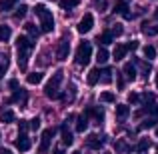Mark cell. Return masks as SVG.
Returning <instances> with one entry per match:
<instances>
[{"label":"cell","instance_id":"25","mask_svg":"<svg viewBox=\"0 0 158 154\" xmlns=\"http://www.w3.org/2000/svg\"><path fill=\"white\" fill-rule=\"evenodd\" d=\"M14 118H16V116H14L12 110H2V112H0V122H4V124H10Z\"/></svg>","mask_w":158,"mask_h":154},{"label":"cell","instance_id":"38","mask_svg":"<svg viewBox=\"0 0 158 154\" xmlns=\"http://www.w3.org/2000/svg\"><path fill=\"white\" fill-rule=\"evenodd\" d=\"M142 100L146 102V104H150V102H154V100H156V96H154L152 92H144V94H142Z\"/></svg>","mask_w":158,"mask_h":154},{"label":"cell","instance_id":"13","mask_svg":"<svg viewBox=\"0 0 158 154\" xmlns=\"http://www.w3.org/2000/svg\"><path fill=\"white\" fill-rule=\"evenodd\" d=\"M28 100V90H16V92H12V98H10V102H20V104H26Z\"/></svg>","mask_w":158,"mask_h":154},{"label":"cell","instance_id":"29","mask_svg":"<svg viewBox=\"0 0 158 154\" xmlns=\"http://www.w3.org/2000/svg\"><path fill=\"white\" fill-rule=\"evenodd\" d=\"M112 74H114V72H112L110 66H108V68H104V70H100V80H102V82H110V80H112Z\"/></svg>","mask_w":158,"mask_h":154},{"label":"cell","instance_id":"35","mask_svg":"<svg viewBox=\"0 0 158 154\" xmlns=\"http://www.w3.org/2000/svg\"><path fill=\"white\" fill-rule=\"evenodd\" d=\"M26 32L32 36V38H36V36H38V28H36L34 24H26Z\"/></svg>","mask_w":158,"mask_h":154},{"label":"cell","instance_id":"18","mask_svg":"<svg viewBox=\"0 0 158 154\" xmlns=\"http://www.w3.org/2000/svg\"><path fill=\"white\" fill-rule=\"evenodd\" d=\"M156 126H158V120H156V116H150V118L142 120V124L138 126V130H148V128H156Z\"/></svg>","mask_w":158,"mask_h":154},{"label":"cell","instance_id":"30","mask_svg":"<svg viewBox=\"0 0 158 154\" xmlns=\"http://www.w3.org/2000/svg\"><path fill=\"white\" fill-rule=\"evenodd\" d=\"M148 148H150V140H148V138H142V140L138 142V146H136V150L142 154V152H146Z\"/></svg>","mask_w":158,"mask_h":154},{"label":"cell","instance_id":"22","mask_svg":"<svg viewBox=\"0 0 158 154\" xmlns=\"http://www.w3.org/2000/svg\"><path fill=\"white\" fill-rule=\"evenodd\" d=\"M58 6L62 10H72V8L78 6V0H58Z\"/></svg>","mask_w":158,"mask_h":154},{"label":"cell","instance_id":"19","mask_svg":"<svg viewBox=\"0 0 158 154\" xmlns=\"http://www.w3.org/2000/svg\"><path fill=\"white\" fill-rule=\"evenodd\" d=\"M122 74H126V78H128V80H136V68H134V64H132V62L124 64Z\"/></svg>","mask_w":158,"mask_h":154},{"label":"cell","instance_id":"15","mask_svg":"<svg viewBox=\"0 0 158 154\" xmlns=\"http://www.w3.org/2000/svg\"><path fill=\"white\" fill-rule=\"evenodd\" d=\"M86 82L90 86H94L96 82H100V68H92L88 74H86Z\"/></svg>","mask_w":158,"mask_h":154},{"label":"cell","instance_id":"45","mask_svg":"<svg viewBox=\"0 0 158 154\" xmlns=\"http://www.w3.org/2000/svg\"><path fill=\"white\" fill-rule=\"evenodd\" d=\"M116 84H118V88H120V90L124 88V74H118V82H116Z\"/></svg>","mask_w":158,"mask_h":154},{"label":"cell","instance_id":"11","mask_svg":"<svg viewBox=\"0 0 158 154\" xmlns=\"http://www.w3.org/2000/svg\"><path fill=\"white\" fill-rule=\"evenodd\" d=\"M86 144H88V148H92V150H100V148L104 146V138L98 136V134H92V136H88Z\"/></svg>","mask_w":158,"mask_h":154},{"label":"cell","instance_id":"42","mask_svg":"<svg viewBox=\"0 0 158 154\" xmlns=\"http://www.w3.org/2000/svg\"><path fill=\"white\" fill-rule=\"evenodd\" d=\"M8 88H10L12 92H16V90H18V80H16V78H12V80H8Z\"/></svg>","mask_w":158,"mask_h":154},{"label":"cell","instance_id":"3","mask_svg":"<svg viewBox=\"0 0 158 154\" xmlns=\"http://www.w3.org/2000/svg\"><path fill=\"white\" fill-rule=\"evenodd\" d=\"M62 78H64V72H62V70H56V72L52 74V78L44 84V94H46L48 98H52V100L58 98V88H60Z\"/></svg>","mask_w":158,"mask_h":154},{"label":"cell","instance_id":"2","mask_svg":"<svg viewBox=\"0 0 158 154\" xmlns=\"http://www.w3.org/2000/svg\"><path fill=\"white\" fill-rule=\"evenodd\" d=\"M34 14L38 16V20H40V30L42 32H52L54 30V18H52V12L48 10L44 4H36L34 6Z\"/></svg>","mask_w":158,"mask_h":154},{"label":"cell","instance_id":"49","mask_svg":"<svg viewBox=\"0 0 158 154\" xmlns=\"http://www.w3.org/2000/svg\"><path fill=\"white\" fill-rule=\"evenodd\" d=\"M154 18L158 20V8H156V10H154Z\"/></svg>","mask_w":158,"mask_h":154},{"label":"cell","instance_id":"46","mask_svg":"<svg viewBox=\"0 0 158 154\" xmlns=\"http://www.w3.org/2000/svg\"><path fill=\"white\" fill-rule=\"evenodd\" d=\"M136 48H138V42H136V40L128 42V50H136Z\"/></svg>","mask_w":158,"mask_h":154},{"label":"cell","instance_id":"31","mask_svg":"<svg viewBox=\"0 0 158 154\" xmlns=\"http://www.w3.org/2000/svg\"><path fill=\"white\" fill-rule=\"evenodd\" d=\"M144 56L148 58V60H152V58H156V48L154 46H150V44H148V46H144Z\"/></svg>","mask_w":158,"mask_h":154},{"label":"cell","instance_id":"32","mask_svg":"<svg viewBox=\"0 0 158 154\" xmlns=\"http://www.w3.org/2000/svg\"><path fill=\"white\" fill-rule=\"evenodd\" d=\"M92 118H94V122H96V124H102V122H104V112H102V108H96V110H94Z\"/></svg>","mask_w":158,"mask_h":154},{"label":"cell","instance_id":"17","mask_svg":"<svg viewBox=\"0 0 158 154\" xmlns=\"http://www.w3.org/2000/svg\"><path fill=\"white\" fill-rule=\"evenodd\" d=\"M62 142H64V146H70V144L74 142V136H72V132L66 128V124H62Z\"/></svg>","mask_w":158,"mask_h":154},{"label":"cell","instance_id":"26","mask_svg":"<svg viewBox=\"0 0 158 154\" xmlns=\"http://www.w3.org/2000/svg\"><path fill=\"white\" fill-rule=\"evenodd\" d=\"M10 36H12L10 26H0V42H8Z\"/></svg>","mask_w":158,"mask_h":154},{"label":"cell","instance_id":"41","mask_svg":"<svg viewBox=\"0 0 158 154\" xmlns=\"http://www.w3.org/2000/svg\"><path fill=\"white\" fill-rule=\"evenodd\" d=\"M18 130H20V134H26V130H28V122L26 120H20L18 122Z\"/></svg>","mask_w":158,"mask_h":154},{"label":"cell","instance_id":"51","mask_svg":"<svg viewBox=\"0 0 158 154\" xmlns=\"http://www.w3.org/2000/svg\"><path fill=\"white\" fill-rule=\"evenodd\" d=\"M156 138H158V126H156Z\"/></svg>","mask_w":158,"mask_h":154},{"label":"cell","instance_id":"48","mask_svg":"<svg viewBox=\"0 0 158 154\" xmlns=\"http://www.w3.org/2000/svg\"><path fill=\"white\" fill-rule=\"evenodd\" d=\"M54 154H66L64 150H60V148H56V150H54Z\"/></svg>","mask_w":158,"mask_h":154},{"label":"cell","instance_id":"24","mask_svg":"<svg viewBox=\"0 0 158 154\" xmlns=\"http://www.w3.org/2000/svg\"><path fill=\"white\" fill-rule=\"evenodd\" d=\"M8 66H10V60H8V56H6V54H0V78L6 74Z\"/></svg>","mask_w":158,"mask_h":154},{"label":"cell","instance_id":"53","mask_svg":"<svg viewBox=\"0 0 158 154\" xmlns=\"http://www.w3.org/2000/svg\"><path fill=\"white\" fill-rule=\"evenodd\" d=\"M12 2H16V0H12Z\"/></svg>","mask_w":158,"mask_h":154},{"label":"cell","instance_id":"23","mask_svg":"<svg viewBox=\"0 0 158 154\" xmlns=\"http://www.w3.org/2000/svg\"><path fill=\"white\" fill-rule=\"evenodd\" d=\"M142 30H144V34H148V36L158 34V22H156V24H148V22H144V24H142Z\"/></svg>","mask_w":158,"mask_h":154},{"label":"cell","instance_id":"44","mask_svg":"<svg viewBox=\"0 0 158 154\" xmlns=\"http://www.w3.org/2000/svg\"><path fill=\"white\" fill-rule=\"evenodd\" d=\"M94 6H96L98 10H104V6H106V0H94Z\"/></svg>","mask_w":158,"mask_h":154},{"label":"cell","instance_id":"14","mask_svg":"<svg viewBox=\"0 0 158 154\" xmlns=\"http://www.w3.org/2000/svg\"><path fill=\"white\" fill-rule=\"evenodd\" d=\"M128 116H130V106H126V104H118V106H116V118H118V120H126Z\"/></svg>","mask_w":158,"mask_h":154},{"label":"cell","instance_id":"20","mask_svg":"<svg viewBox=\"0 0 158 154\" xmlns=\"http://www.w3.org/2000/svg\"><path fill=\"white\" fill-rule=\"evenodd\" d=\"M108 58H110V52H108L106 48H100V50L96 52V62L98 64H106Z\"/></svg>","mask_w":158,"mask_h":154},{"label":"cell","instance_id":"16","mask_svg":"<svg viewBox=\"0 0 158 154\" xmlns=\"http://www.w3.org/2000/svg\"><path fill=\"white\" fill-rule=\"evenodd\" d=\"M42 78H44L42 72H30V74H26V82H28V84H32V86L40 84V82H42Z\"/></svg>","mask_w":158,"mask_h":154},{"label":"cell","instance_id":"12","mask_svg":"<svg viewBox=\"0 0 158 154\" xmlns=\"http://www.w3.org/2000/svg\"><path fill=\"white\" fill-rule=\"evenodd\" d=\"M114 12H116V14H122V16H128V18H130V12H128V0H116Z\"/></svg>","mask_w":158,"mask_h":154},{"label":"cell","instance_id":"39","mask_svg":"<svg viewBox=\"0 0 158 154\" xmlns=\"http://www.w3.org/2000/svg\"><path fill=\"white\" fill-rule=\"evenodd\" d=\"M136 64H140V70L144 72V76L150 72V64H148V62H140V60H136Z\"/></svg>","mask_w":158,"mask_h":154},{"label":"cell","instance_id":"7","mask_svg":"<svg viewBox=\"0 0 158 154\" xmlns=\"http://www.w3.org/2000/svg\"><path fill=\"white\" fill-rule=\"evenodd\" d=\"M70 54V44L66 42V40H60V42L56 44V58L58 60H66Z\"/></svg>","mask_w":158,"mask_h":154},{"label":"cell","instance_id":"5","mask_svg":"<svg viewBox=\"0 0 158 154\" xmlns=\"http://www.w3.org/2000/svg\"><path fill=\"white\" fill-rule=\"evenodd\" d=\"M92 26H94V16L88 12V14H84V16L80 18V22H78V26H76V30L80 32V34H86V32L92 30Z\"/></svg>","mask_w":158,"mask_h":154},{"label":"cell","instance_id":"27","mask_svg":"<svg viewBox=\"0 0 158 154\" xmlns=\"http://www.w3.org/2000/svg\"><path fill=\"white\" fill-rule=\"evenodd\" d=\"M114 100H116L114 92H108V90H104V92L100 94V102H104V104H112Z\"/></svg>","mask_w":158,"mask_h":154},{"label":"cell","instance_id":"8","mask_svg":"<svg viewBox=\"0 0 158 154\" xmlns=\"http://www.w3.org/2000/svg\"><path fill=\"white\" fill-rule=\"evenodd\" d=\"M16 148H18L20 152H28L32 148V140L28 138L26 134H18V138H16Z\"/></svg>","mask_w":158,"mask_h":154},{"label":"cell","instance_id":"28","mask_svg":"<svg viewBox=\"0 0 158 154\" xmlns=\"http://www.w3.org/2000/svg\"><path fill=\"white\" fill-rule=\"evenodd\" d=\"M96 40H98V42H100V44H112V40H114V36H112L110 32L106 30V32H102V34L98 36Z\"/></svg>","mask_w":158,"mask_h":154},{"label":"cell","instance_id":"37","mask_svg":"<svg viewBox=\"0 0 158 154\" xmlns=\"http://www.w3.org/2000/svg\"><path fill=\"white\" fill-rule=\"evenodd\" d=\"M26 12H28V8L26 6H18V8H16V18H24V16H26Z\"/></svg>","mask_w":158,"mask_h":154},{"label":"cell","instance_id":"52","mask_svg":"<svg viewBox=\"0 0 158 154\" xmlns=\"http://www.w3.org/2000/svg\"><path fill=\"white\" fill-rule=\"evenodd\" d=\"M74 154H80V152H74Z\"/></svg>","mask_w":158,"mask_h":154},{"label":"cell","instance_id":"50","mask_svg":"<svg viewBox=\"0 0 158 154\" xmlns=\"http://www.w3.org/2000/svg\"><path fill=\"white\" fill-rule=\"evenodd\" d=\"M156 88H158V72H156Z\"/></svg>","mask_w":158,"mask_h":154},{"label":"cell","instance_id":"6","mask_svg":"<svg viewBox=\"0 0 158 154\" xmlns=\"http://www.w3.org/2000/svg\"><path fill=\"white\" fill-rule=\"evenodd\" d=\"M56 134V130L54 128H46L44 130V134H42V138H40V146H38V152H46L48 148H50V142H52V136Z\"/></svg>","mask_w":158,"mask_h":154},{"label":"cell","instance_id":"36","mask_svg":"<svg viewBox=\"0 0 158 154\" xmlns=\"http://www.w3.org/2000/svg\"><path fill=\"white\" fill-rule=\"evenodd\" d=\"M114 148H116L118 152H122V150H132V148H130V146H126V142H122V140H118V142L114 144Z\"/></svg>","mask_w":158,"mask_h":154},{"label":"cell","instance_id":"43","mask_svg":"<svg viewBox=\"0 0 158 154\" xmlns=\"http://www.w3.org/2000/svg\"><path fill=\"white\" fill-rule=\"evenodd\" d=\"M30 128H32V130H38V128H40V118H38V116L30 120Z\"/></svg>","mask_w":158,"mask_h":154},{"label":"cell","instance_id":"4","mask_svg":"<svg viewBox=\"0 0 158 154\" xmlns=\"http://www.w3.org/2000/svg\"><path fill=\"white\" fill-rule=\"evenodd\" d=\"M90 58H92V44L88 40H82L76 46V58L74 60H76L78 66H86L90 62Z\"/></svg>","mask_w":158,"mask_h":154},{"label":"cell","instance_id":"40","mask_svg":"<svg viewBox=\"0 0 158 154\" xmlns=\"http://www.w3.org/2000/svg\"><path fill=\"white\" fill-rule=\"evenodd\" d=\"M136 102H140V96L136 92H130L128 94V104H136Z\"/></svg>","mask_w":158,"mask_h":154},{"label":"cell","instance_id":"34","mask_svg":"<svg viewBox=\"0 0 158 154\" xmlns=\"http://www.w3.org/2000/svg\"><path fill=\"white\" fill-rule=\"evenodd\" d=\"M122 32H124V26H122V24H114V26L110 28V34L114 36V38H116V36H120Z\"/></svg>","mask_w":158,"mask_h":154},{"label":"cell","instance_id":"10","mask_svg":"<svg viewBox=\"0 0 158 154\" xmlns=\"http://www.w3.org/2000/svg\"><path fill=\"white\" fill-rule=\"evenodd\" d=\"M144 114H150V116H158V106H156V102H150V104H144L142 108H140L138 112H136V116H144Z\"/></svg>","mask_w":158,"mask_h":154},{"label":"cell","instance_id":"47","mask_svg":"<svg viewBox=\"0 0 158 154\" xmlns=\"http://www.w3.org/2000/svg\"><path fill=\"white\" fill-rule=\"evenodd\" d=\"M0 154H12V152L8 150V148H2V150H0Z\"/></svg>","mask_w":158,"mask_h":154},{"label":"cell","instance_id":"9","mask_svg":"<svg viewBox=\"0 0 158 154\" xmlns=\"http://www.w3.org/2000/svg\"><path fill=\"white\" fill-rule=\"evenodd\" d=\"M130 52L128 50V44H116L114 46V50H112V58H114L116 62H120V60H124V56Z\"/></svg>","mask_w":158,"mask_h":154},{"label":"cell","instance_id":"1","mask_svg":"<svg viewBox=\"0 0 158 154\" xmlns=\"http://www.w3.org/2000/svg\"><path fill=\"white\" fill-rule=\"evenodd\" d=\"M32 48H34V44H32L30 38H26V36H18V38H16V50H18L20 70H26V60H28V56H30Z\"/></svg>","mask_w":158,"mask_h":154},{"label":"cell","instance_id":"21","mask_svg":"<svg viewBox=\"0 0 158 154\" xmlns=\"http://www.w3.org/2000/svg\"><path fill=\"white\" fill-rule=\"evenodd\" d=\"M86 128H88V118H86L84 114L78 116L76 118V132H84Z\"/></svg>","mask_w":158,"mask_h":154},{"label":"cell","instance_id":"33","mask_svg":"<svg viewBox=\"0 0 158 154\" xmlns=\"http://www.w3.org/2000/svg\"><path fill=\"white\" fill-rule=\"evenodd\" d=\"M12 6H14V2H12V0H0V12L12 10Z\"/></svg>","mask_w":158,"mask_h":154}]
</instances>
